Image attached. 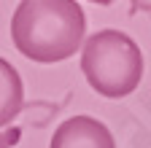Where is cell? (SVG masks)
I'll use <instances>...</instances> for the list:
<instances>
[{"label": "cell", "mask_w": 151, "mask_h": 148, "mask_svg": "<svg viewBox=\"0 0 151 148\" xmlns=\"http://www.w3.org/2000/svg\"><path fill=\"white\" fill-rule=\"evenodd\" d=\"M86 16L76 0H22L11 19V41L38 65L70 59L84 43Z\"/></svg>", "instance_id": "6da1fadb"}, {"label": "cell", "mask_w": 151, "mask_h": 148, "mask_svg": "<svg viewBox=\"0 0 151 148\" xmlns=\"http://www.w3.org/2000/svg\"><path fill=\"white\" fill-rule=\"evenodd\" d=\"M81 70L97 94L119 100L140 86L146 65L140 46L127 32L100 30L81 43Z\"/></svg>", "instance_id": "7a4b0ae2"}, {"label": "cell", "mask_w": 151, "mask_h": 148, "mask_svg": "<svg viewBox=\"0 0 151 148\" xmlns=\"http://www.w3.org/2000/svg\"><path fill=\"white\" fill-rule=\"evenodd\" d=\"M49 148H116L111 129L92 116H70L54 129Z\"/></svg>", "instance_id": "3957f363"}, {"label": "cell", "mask_w": 151, "mask_h": 148, "mask_svg": "<svg viewBox=\"0 0 151 148\" xmlns=\"http://www.w3.org/2000/svg\"><path fill=\"white\" fill-rule=\"evenodd\" d=\"M24 105V84L16 67L0 57V127L11 124Z\"/></svg>", "instance_id": "277c9868"}, {"label": "cell", "mask_w": 151, "mask_h": 148, "mask_svg": "<svg viewBox=\"0 0 151 148\" xmlns=\"http://www.w3.org/2000/svg\"><path fill=\"white\" fill-rule=\"evenodd\" d=\"M89 3H94V6H111L113 0H89Z\"/></svg>", "instance_id": "5b68a950"}, {"label": "cell", "mask_w": 151, "mask_h": 148, "mask_svg": "<svg viewBox=\"0 0 151 148\" xmlns=\"http://www.w3.org/2000/svg\"><path fill=\"white\" fill-rule=\"evenodd\" d=\"M0 148H8V137H6L3 132H0Z\"/></svg>", "instance_id": "8992f818"}]
</instances>
